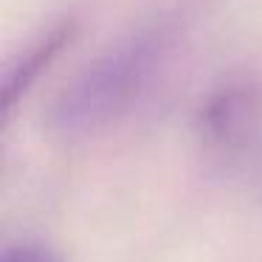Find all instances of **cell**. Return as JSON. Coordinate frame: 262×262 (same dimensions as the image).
<instances>
[{
  "label": "cell",
  "instance_id": "1",
  "mask_svg": "<svg viewBox=\"0 0 262 262\" xmlns=\"http://www.w3.org/2000/svg\"><path fill=\"white\" fill-rule=\"evenodd\" d=\"M166 42L169 26L155 23L104 51L62 91L54 107V124L65 136H82L127 113L164 57Z\"/></svg>",
  "mask_w": 262,
  "mask_h": 262
},
{
  "label": "cell",
  "instance_id": "2",
  "mask_svg": "<svg viewBox=\"0 0 262 262\" xmlns=\"http://www.w3.org/2000/svg\"><path fill=\"white\" fill-rule=\"evenodd\" d=\"M76 37V23L74 20H59L57 26L40 34L3 74V119H12L14 104L29 93V88L42 76V71L71 46Z\"/></svg>",
  "mask_w": 262,
  "mask_h": 262
},
{
  "label": "cell",
  "instance_id": "3",
  "mask_svg": "<svg viewBox=\"0 0 262 262\" xmlns=\"http://www.w3.org/2000/svg\"><path fill=\"white\" fill-rule=\"evenodd\" d=\"M243 93L237 91H226L220 93L217 99H211L209 107L203 113V127L211 133L214 138H226L228 130L237 124L239 119V110H243Z\"/></svg>",
  "mask_w": 262,
  "mask_h": 262
},
{
  "label": "cell",
  "instance_id": "4",
  "mask_svg": "<svg viewBox=\"0 0 262 262\" xmlns=\"http://www.w3.org/2000/svg\"><path fill=\"white\" fill-rule=\"evenodd\" d=\"M3 262H57V259L46 248H40L34 243H17L12 248H6Z\"/></svg>",
  "mask_w": 262,
  "mask_h": 262
}]
</instances>
